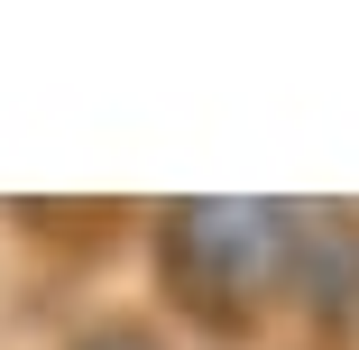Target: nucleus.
I'll return each mask as SVG.
<instances>
[{"label":"nucleus","instance_id":"f257e3e1","mask_svg":"<svg viewBox=\"0 0 359 350\" xmlns=\"http://www.w3.org/2000/svg\"><path fill=\"white\" fill-rule=\"evenodd\" d=\"M295 194H157L138 203L129 295L184 350H285Z\"/></svg>","mask_w":359,"mask_h":350},{"label":"nucleus","instance_id":"f03ea898","mask_svg":"<svg viewBox=\"0 0 359 350\" xmlns=\"http://www.w3.org/2000/svg\"><path fill=\"white\" fill-rule=\"evenodd\" d=\"M285 350H359V194H295Z\"/></svg>","mask_w":359,"mask_h":350},{"label":"nucleus","instance_id":"7ed1b4c3","mask_svg":"<svg viewBox=\"0 0 359 350\" xmlns=\"http://www.w3.org/2000/svg\"><path fill=\"white\" fill-rule=\"evenodd\" d=\"M28 350H184V341L138 304L129 286H102V295H83V304L37 314V341H28Z\"/></svg>","mask_w":359,"mask_h":350},{"label":"nucleus","instance_id":"20e7f679","mask_svg":"<svg viewBox=\"0 0 359 350\" xmlns=\"http://www.w3.org/2000/svg\"><path fill=\"white\" fill-rule=\"evenodd\" d=\"M0 350H10V341H0Z\"/></svg>","mask_w":359,"mask_h":350}]
</instances>
